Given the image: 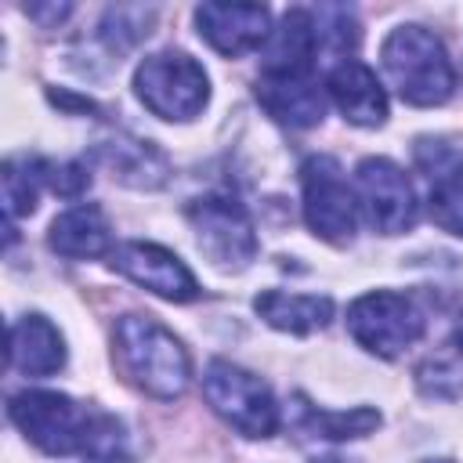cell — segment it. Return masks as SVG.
I'll list each match as a JSON object with an SVG mask.
<instances>
[{
	"label": "cell",
	"mask_w": 463,
	"mask_h": 463,
	"mask_svg": "<svg viewBox=\"0 0 463 463\" xmlns=\"http://www.w3.org/2000/svg\"><path fill=\"white\" fill-rule=\"evenodd\" d=\"M7 362L25 376H51L65 365V340L43 315H22L11 326Z\"/></svg>",
	"instance_id": "9a60e30c"
},
{
	"label": "cell",
	"mask_w": 463,
	"mask_h": 463,
	"mask_svg": "<svg viewBox=\"0 0 463 463\" xmlns=\"http://www.w3.org/2000/svg\"><path fill=\"white\" fill-rule=\"evenodd\" d=\"M112 268L123 271L130 282H137L141 289L174 300V304H188L199 297V282L195 275L184 268V260L156 242H123L112 250Z\"/></svg>",
	"instance_id": "30bf717a"
},
{
	"label": "cell",
	"mask_w": 463,
	"mask_h": 463,
	"mask_svg": "<svg viewBox=\"0 0 463 463\" xmlns=\"http://www.w3.org/2000/svg\"><path fill=\"white\" fill-rule=\"evenodd\" d=\"M112 344H116V365L137 391L159 402H174L184 394L192 376L188 351L152 315H123L116 322Z\"/></svg>",
	"instance_id": "6da1fadb"
},
{
	"label": "cell",
	"mask_w": 463,
	"mask_h": 463,
	"mask_svg": "<svg viewBox=\"0 0 463 463\" xmlns=\"http://www.w3.org/2000/svg\"><path fill=\"white\" fill-rule=\"evenodd\" d=\"M329 98L336 101V109L344 112L347 123L354 127H380L387 119V90L376 80V72L369 65H362L358 58H344L329 69Z\"/></svg>",
	"instance_id": "7c38bea8"
},
{
	"label": "cell",
	"mask_w": 463,
	"mask_h": 463,
	"mask_svg": "<svg viewBox=\"0 0 463 463\" xmlns=\"http://www.w3.org/2000/svg\"><path fill=\"white\" fill-rule=\"evenodd\" d=\"M412 159L416 166L434 181H452V177H463V148L445 141V137H420L416 148H412Z\"/></svg>",
	"instance_id": "7402d4cb"
},
{
	"label": "cell",
	"mask_w": 463,
	"mask_h": 463,
	"mask_svg": "<svg viewBox=\"0 0 463 463\" xmlns=\"http://www.w3.org/2000/svg\"><path fill=\"white\" fill-rule=\"evenodd\" d=\"M427 210H430V221L438 228H445L452 235H463V177L434 184V192L427 199Z\"/></svg>",
	"instance_id": "603a6c76"
},
{
	"label": "cell",
	"mask_w": 463,
	"mask_h": 463,
	"mask_svg": "<svg viewBox=\"0 0 463 463\" xmlns=\"http://www.w3.org/2000/svg\"><path fill=\"white\" fill-rule=\"evenodd\" d=\"M101 159L119 174V181L137 188H152L166 174V159L148 141H112L101 148Z\"/></svg>",
	"instance_id": "d6986e66"
},
{
	"label": "cell",
	"mask_w": 463,
	"mask_h": 463,
	"mask_svg": "<svg viewBox=\"0 0 463 463\" xmlns=\"http://www.w3.org/2000/svg\"><path fill=\"white\" fill-rule=\"evenodd\" d=\"M347 329L358 347L380 358H398L405 347H412L423 336V315L420 307L391 289L362 293L347 307Z\"/></svg>",
	"instance_id": "8992f818"
},
{
	"label": "cell",
	"mask_w": 463,
	"mask_h": 463,
	"mask_svg": "<svg viewBox=\"0 0 463 463\" xmlns=\"http://www.w3.org/2000/svg\"><path fill=\"white\" fill-rule=\"evenodd\" d=\"M456 344L463 347V318H459V326H456Z\"/></svg>",
	"instance_id": "484cf974"
},
{
	"label": "cell",
	"mask_w": 463,
	"mask_h": 463,
	"mask_svg": "<svg viewBox=\"0 0 463 463\" xmlns=\"http://www.w3.org/2000/svg\"><path fill=\"white\" fill-rule=\"evenodd\" d=\"M315 54H318V40H315L311 11L293 7L271 29L260 72H268V76H311Z\"/></svg>",
	"instance_id": "4fadbf2b"
},
{
	"label": "cell",
	"mask_w": 463,
	"mask_h": 463,
	"mask_svg": "<svg viewBox=\"0 0 463 463\" xmlns=\"http://www.w3.org/2000/svg\"><path fill=\"white\" fill-rule=\"evenodd\" d=\"M134 90L145 109L159 119H192L210 101V80L195 58L184 51H159L148 54L134 72Z\"/></svg>",
	"instance_id": "277c9868"
},
{
	"label": "cell",
	"mask_w": 463,
	"mask_h": 463,
	"mask_svg": "<svg viewBox=\"0 0 463 463\" xmlns=\"http://www.w3.org/2000/svg\"><path fill=\"white\" fill-rule=\"evenodd\" d=\"M11 423L47 456H87L98 412L58 391H22L7 405Z\"/></svg>",
	"instance_id": "3957f363"
},
{
	"label": "cell",
	"mask_w": 463,
	"mask_h": 463,
	"mask_svg": "<svg viewBox=\"0 0 463 463\" xmlns=\"http://www.w3.org/2000/svg\"><path fill=\"white\" fill-rule=\"evenodd\" d=\"M203 398L210 409L246 438H271L279 430V405L260 376L224 358H213L203 373Z\"/></svg>",
	"instance_id": "5b68a950"
},
{
	"label": "cell",
	"mask_w": 463,
	"mask_h": 463,
	"mask_svg": "<svg viewBox=\"0 0 463 463\" xmlns=\"http://www.w3.org/2000/svg\"><path fill=\"white\" fill-rule=\"evenodd\" d=\"M380 427V412L369 405H358L351 412H326L315 405H300L297 409V430L311 434V438H329V441H347V438H362L369 430Z\"/></svg>",
	"instance_id": "ac0fdd59"
},
{
	"label": "cell",
	"mask_w": 463,
	"mask_h": 463,
	"mask_svg": "<svg viewBox=\"0 0 463 463\" xmlns=\"http://www.w3.org/2000/svg\"><path fill=\"white\" fill-rule=\"evenodd\" d=\"M47 242L61 257L87 260V257H101L112 250V232H109V221L98 206H72V210L54 217Z\"/></svg>",
	"instance_id": "2e32d148"
},
{
	"label": "cell",
	"mask_w": 463,
	"mask_h": 463,
	"mask_svg": "<svg viewBox=\"0 0 463 463\" xmlns=\"http://www.w3.org/2000/svg\"><path fill=\"white\" fill-rule=\"evenodd\" d=\"M195 25L199 36L228 54L239 58L260 43H268L271 36V11L260 4H199L195 7Z\"/></svg>",
	"instance_id": "8fae6325"
},
{
	"label": "cell",
	"mask_w": 463,
	"mask_h": 463,
	"mask_svg": "<svg viewBox=\"0 0 463 463\" xmlns=\"http://www.w3.org/2000/svg\"><path fill=\"white\" fill-rule=\"evenodd\" d=\"M358 184V206L365 210V221L380 235H398L412 228L416 221V192L405 170L383 156H369L354 170Z\"/></svg>",
	"instance_id": "9c48e42d"
},
{
	"label": "cell",
	"mask_w": 463,
	"mask_h": 463,
	"mask_svg": "<svg viewBox=\"0 0 463 463\" xmlns=\"http://www.w3.org/2000/svg\"><path fill=\"white\" fill-rule=\"evenodd\" d=\"M423 463H452V459H423Z\"/></svg>",
	"instance_id": "4316f807"
},
{
	"label": "cell",
	"mask_w": 463,
	"mask_h": 463,
	"mask_svg": "<svg viewBox=\"0 0 463 463\" xmlns=\"http://www.w3.org/2000/svg\"><path fill=\"white\" fill-rule=\"evenodd\" d=\"M40 181H47V163L29 159V156L4 163V210H7V221L36 210Z\"/></svg>",
	"instance_id": "ffe728a7"
},
{
	"label": "cell",
	"mask_w": 463,
	"mask_h": 463,
	"mask_svg": "<svg viewBox=\"0 0 463 463\" xmlns=\"http://www.w3.org/2000/svg\"><path fill=\"white\" fill-rule=\"evenodd\" d=\"M257 101L286 127H315L326 116L322 87L311 76H257Z\"/></svg>",
	"instance_id": "5bb4252c"
},
{
	"label": "cell",
	"mask_w": 463,
	"mask_h": 463,
	"mask_svg": "<svg viewBox=\"0 0 463 463\" xmlns=\"http://www.w3.org/2000/svg\"><path fill=\"white\" fill-rule=\"evenodd\" d=\"M25 14H33V18H51V22H61L65 14H69V4H58V7H25Z\"/></svg>",
	"instance_id": "d4e9b609"
},
{
	"label": "cell",
	"mask_w": 463,
	"mask_h": 463,
	"mask_svg": "<svg viewBox=\"0 0 463 463\" xmlns=\"http://www.w3.org/2000/svg\"><path fill=\"white\" fill-rule=\"evenodd\" d=\"M315 22V40H318V51H329L336 54V61L347 58V51H354L358 43V25H354V14L347 7H318L311 14Z\"/></svg>",
	"instance_id": "44dd1931"
},
{
	"label": "cell",
	"mask_w": 463,
	"mask_h": 463,
	"mask_svg": "<svg viewBox=\"0 0 463 463\" xmlns=\"http://www.w3.org/2000/svg\"><path fill=\"white\" fill-rule=\"evenodd\" d=\"M304 221L326 242H351L358 224V199L333 156H311L300 166Z\"/></svg>",
	"instance_id": "52a82bcc"
},
{
	"label": "cell",
	"mask_w": 463,
	"mask_h": 463,
	"mask_svg": "<svg viewBox=\"0 0 463 463\" xmlns=\"http://www.w3.org/2000/svg\"><path fill=\"white\" fill-rule=\"evenodd\" d=\"M253 311L282 329V333H293V336H304V333H315V329H326L329 318H333V300L329 297H315V293H282V289H268L253 300Z\"/></svg>",
	"instance_id": "e0dca14e"
},
{
	"label": "cell",
	"mask_w": 463,
	"mask_h": 463,
	"mask_svg": "<svg viewBox=\"0 0 463 463\" xmlns=\"http://www.w3.org/2000/svg\"><path fill=\"white\" fill-rule=\"evenodd\" d=\"M188 221L199 250L217 268H246L257 257V232L242 203L228 195H206L188 206Z\"/></svg>",
	"instance_id": "ba28073f"
},
{
	"label": "cell",
	"mask_w": 463,
	"mask_h": 463,
	"mask_svg": "<svg viewBox=\"0 0 463 463\" xmlns=\"http://www.w3.org/2000/svg\"><path fill=\"white\" fill-rule=\"evenodd\" d=\"M383 72L409 105H441L456 90L445 43L423 25H398L380 47Z\"/></svg>",
	"instance_id": "7a4b0ae2"
},
{
	"label": "cell",
	"mask_w": 463,
	"mask_h": 463,
	"mask_svg": "<svg viewBox=\"0 0 463 463\" xmlns=\"http://www.w3.org/2000/svg\"><path fill=\"white\" fill-rule=\"evenodd\" d=\"M47 181H51V188H54L58 195L72 199V195H80V192L90 184V174H87V166H80V163H61V166H47Z\"/></svg>",
	"instance_id": "cb8c5ba5"
}]
</instances>
